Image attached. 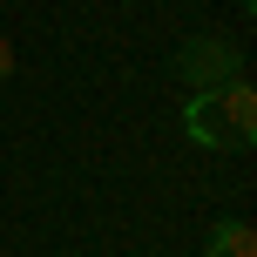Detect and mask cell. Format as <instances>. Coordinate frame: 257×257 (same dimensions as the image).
Here are the masks:
<instances>
[{"label":"cell","mask_w":257,"mask_h":257,"mask_svg":"<svg viewBox=\"0 0 257 257\" xmlns=\"http://www.w3.org/2000/svg\"><path fill=\"white\" fill-rule=\"evenodd\" d=\"M176 75H183V88L190 95H217L223 81H237L244 75V48H237V41H190V48L176 54Z\"/></svg>","instance_id":"1"},{"label":"cell","mask_w":257,"mask_h":257,"mask_svg":"<svg viewBox=\"0 0 257 257\" xmlns=\"http://www.w3.org/2000/svg\"><path fill=\"white\" fill-rule=\"evenodd\" d=\"M217 122H223V142H237V149L257 142V88H250V75L217 88Z\"/></svg>","instance_id":"2"},{"label":"cell","mask_w":257,"mask_h":257,"mask_svg":"<svg viewBox=\"0 0 257 257\" xmlns=\"http://www.w3.org/2000/svg\"><path fill=\"white\" fill-rule=\"evenodd\" d=\"M203 257H257V230L244 217H223L217 230L203 237Z\"/></svg>","instance_id":"3"},{"label":"cell","mask_w":257,"mask_h":257,"mask_svg":"<svg viewBox=\"0 0 257 257\" xmlns=\"http://www.w3.org/2000/svg\"><path fill=\"white\" fill-rule=\"evenodd\" d=\"M183 122H190V136L203 142V149H217V142H223V122H217V95H190Z\"/></svg>","instance_id":"4"},{"label":"cell","mask_w":257,"mask_h":257,"mask_svg":"<svg viewBox=\"0 0 257 257\" xmlns=\"http://www.w3.org/2000/svg\"><path fill=\"white\" fill-rule=\"evenodd\" d=\"M0 81H14V41L0 34Z\"/></svg>","instance_id":"5"}]
</instances>
